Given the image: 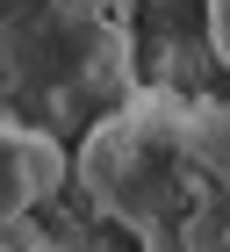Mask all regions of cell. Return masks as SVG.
<instances>
[{
  "label": "cell",
  "instance_id": "obj_3",
  "mask_svg": "<svg viewBox=\"0 0 230 252\" xmlns=\"http://www.w3.org/2000/svg\"><path fill=\"white\" fill-rule=\"evenodd\" d=\"M65 173H72V144L0 116V231H15L29 209H43L65 188Z\"/></svg>",
  "mask_w": 230,
  "mask_h": 252
},
{
  "label": "cell",
  "instance_id": "obj_4",
  "mask_svg": "<svg viewBox=\"0 0 230 252\" xmlns=\"http://www.w3.org/2000/svg\"><path fill=\"white\" fill-rule=\"evenodd\" d=\"M172 252H230V188H216L209 202L187 216V231H180Z\"/></svg>",
  "mask_w": 230,
  "mask_h": 252
},
{
  "label": "cell",
  "instance_id": "obj_2",
  "mask_svg": "<svg viewBox=\"0 0 230 252\" xmlns=\"http://www.w3.org/2000/svg\"><path fill=\"white\" fill-rule=\"evenodd\" d=\"M122 22L94 0H15L0 7V116L29 130L86 137L130 101Z\"/></svg>",
  "mask_w": 230,
  "mask_h": 252
},
{
  "label": "cell",
  "instance_id": "obj_5",
  "mask_svg": "<svg viewBox=\"0 0 230 252\" xmlns=\"http://www.w3.org/2000/svg\"><path fill=\"white\" fill-rule=\"evenodd\" d=\"M209 43H216V58L230 72V0H209Z\"/></svg>",
  "mask_w": 230,
  "mask_h": 252
},
{
  "label": "cell",
  "instance_id": "obj_1",
  "mask_svg": "<svg viewBox=\"0 0 230 252\" xmlns=\"http://www.w3.org/2000/svg\"><path fill=\"white\" fill-rule=\"evenodd\" d=\"M72 180L144 252H172L187 216L223 188L209 166V137H201V101L130 94L72 144Z\"/></svg>",
  "mask_w": 230,
  "mask_h": 252
}]
</instances>
